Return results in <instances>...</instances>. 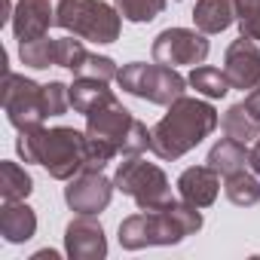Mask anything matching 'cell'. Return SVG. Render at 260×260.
I'll list each match as a JSON object with an SVG mask.
<instances>
[{"instance_id": "26", "label": "cell", "mask_w": 260, "mask_h": 260, "mask_svg": "<svg viewBox=\"0 0 260 260\" xmlns=\"http://www.w3.org/2000/svg\"><path fill=\"white\" fill-rule=\"evenodd\" d=\"M86 55H89V49L83 46V40H74V37L55 40V68H68L71 74H77V68L83 64Z\"/></svg>"}, {"instance_id": "18", "label": "cell", "mask_w": 260, "mask_h": 260, "mask_svg": "<svg viewBox=\"0 0 260 260\" xmlns=\"http://www.w3.org/2000/svg\"><path fill=\"white\" fill-rule=\"evenodd\" d=\"M248 159H251V147L248 144H242V141H236V138H220L211 150H208V166L220 175V178H226V175H233V172H242V169H248Z\"/></svg>"}, {"instance_id": "11", "label": "cell", "mask_w": 260, "mask_h": 260, "mask_svg": "<svg viewBox=\"0 0 260 260\" xmlns=\"http://www.w3.org/2000/svg\"><path fill=\"white\" fill-rule=\"evenodd\" d=\"M64 254L71 260H104L107 236L95 214H80L64 226Z\"/></svg>"}, {"instance_id": "12", "label": "cell", "mask_w": 260, "mask_h": 260, "mask_svg": "<svg viewBox=\"0 0 260 260\" xmlns=\"http://www.w3.org/2000/svg\"><path fill=\"white\" fill-rule=\"evenodd\" d=\"M223 74L230 80L233 89H254L260 86V46L257 40H248V37H239L226 46V55H223Z\"/></svg>"}, {"instance_id": "17", "label": "cell", "mask_w": 260, "mask_h": 260, "mask_svg": "<svg viewBox=\"0 0 260 260\" xmlns=\"http://www.w3.org/2000/svg\"><path fill=\"white\" fill-rule=\"evenodd\" d=\"M236 22L233 0H196L193 7V25L202 34H220Z\"/></svg>"}, {"instance_id": "21", "label": "cell", "mask_w": 260, "mask_h": 260, "mask_svg": "<svg viewBox=\"0 0 260 260\" xmlns=\"http://www.w3.org/2000/svg\"><path fill=\"white\" fill-rule=\"evenodd\" d=\"M34 193V178L19 166L4 159L0 162V199L4 202H22Z\"/></svg>"}, {"instance_id": "22", "label": "cell", "mask_w": 260, "mask_h": 260, "mask_svg": "<svg viewBox=\"0 0 260 260\" xmlns=\"http://www.w3.org/2000/svg\"><path fill=\"white\" fill-rule=\"evenodd\" d=\"M187 83H190L199 95H205V98H223V95L233 89L230 80H226V74H223L220 68H211V64H196V68L190 71Z\"/></svg>"}, {"instance_id": "25", "label": "cell", "mask_w": 260, "mask_h": 260, "mask_svg": "<svg viewBox=\"0 0 260 260\" xmlns=\"http://www.w3.org/2000/svg\"><path fill=\"white\" fill-rule=\"evenodd\" d=\"M233 7L242 37L260 43V0H233Z\"/></svg>"}, {"instance_id": "6", "label": "cell", "mask_w": 260, "mask_h": 260, "mask_svg": "<svg viewBox=\"0 0 260 260\" xmlns=\"http://www.w3.org/2000/svg\"><path fill=\"white\" fill-rule=\"evenodd\" d=\"M116 86L128 95H135L141 101H150V104H162L169 107L172 101H178L184 95V89L190 86L187 77L178 74V68H169V64H147V61H128L119 68L116 74Z\"/></svg>"}, {"instance_id": "16", "label": "cell", "mask_w": 260, "mask_h": 260, "mask_svg": "<svg viewBox=\"0 0 260 260\" xmlns=\"http://www.w3.org/2000/svg\"><path fill=\"white\" fill-rule=\"evenodd\" d=\"M37 233V211L22 199V202H4L0 208V236L10 245H22L34 239Z\"/></svg>"}, {"instance_id": "15", "label": "cell", "mask_w": 260, "mask_h": 260, "mask_svg": "<svg viewBox=\"0 0 260 260\" xmlns=\"http://www.w3.org/2000/svg\"><path fill=\"white\" fill-rule=\"evenodd\" d=\"M68 95H71V107L77 113H83V116H89V113L113 104V101H119L113 95V89L104 80H95V77H74V83L68 86Z\"/></svg>"}, {"instance_id": "7", "label": "cell", "mask_w": 260, "mask_h": 260, "mask_svg": "<svg viewBox=\"0 0 260 260\" xmlns=\"http://www.w3.org/2000/svg\"><path fill=\"white\" fill-rule=\"evenodd\" d=\"M113 187L122 196L135 199L138 208H159V205H166V202L175 199L169 175L156 162H147L141 156H125V162L116 166Z\"/></svg>"}, {"instance_id": "5", "label": "cell", "mask_w": 260, "mask_h": 260, "mask_svg": "<svg viewBox=\"0 0 260 260\" xmlns=\"http://www.w3.org/2000/svg\"><path fill=\"white\" fill-rule=\"evenodd\" d=\"M86 135L113 147L122 156H141L144 150H150V135L153 132L141 119H135L119 101H113V104L86 116Z\"/></svg>"}, {"instance_id": "28", "label": "cell", "mask_w": 260, "mask_h": 260, "mask_svg": "<svg viewBox=\"0 0 260 260\" xmlns=\"http://www.w3.org/2000/svg\"><path fill=\"white\" fill-rule=\"evenodd\" d=\"M245 107H248V110L260 119V86H254V89L245 95Z\"/></svg>"}, {"instance_id": "9", "label": "cell", "mask_w": 260, "mask_h": 260, "mask_svg": "<svg viewBox=\"0 0 260 260\" xmlns=\"http://www.w3.org/2000/svg\"><path fill=\"white\" fill-rule=\"evenodd\" d=\"M153 61L169 64V68H181V64H202L211 52L208 46V34H202L199 28H166L156 34L153 40Z\"/></svg>"}, {"instance_id": "1", "label": "cell", "mask_w": 260, "mask_h": 260, "mask_svg": "<svg viewBox=\"0 0 260 260\" xmlns=\"http://www.w3.org/2000/svg\"><path fill=\"white\" fill-rule=\"evenodd\" d=\"M16 153L22 162L43 166L49 178L55 181H71L86 172V156H89V135L77 132L74 125H28L19 132Z\"/></svg>"}, {"instance_id": "27", "label": "cell", "mask_w": 260, "mask_h": 260, "mask_svg": "<svg viewBox=\"0 0 260 260\" xmlns=\"http://www.w3.org/2000/svg\"><path fill=\"white\" fill-rule=\"evenodd\" d=\"M43 86H46V107H49V116H64L68 107H71L68 86L58 83V80H49V83H43Z\"/></svg>"}, {"instance_id": "30", "label": "cell", "mask_w": 260, "mask_h": 260, "mask_svg": "<svg viewBox=\"0 0 260 260\" xmlns=\"http://www.w3.org/2000/svg\"><path fill=\"white\" fill-rule=\"evenodd\" d=\"M31 260H58V251H52V248H43V251L31 254Z\"/></svg>"}, {"instance_id": "8", "label": "cell", "mask_w": 260, "mask_h": 260, "mask_svg": "<svg viewBox=\"0 0 260 260\" xmlns=\"http://www.w3.org/2000/svg\"><path fill=\"white\" fill-rule=\"evenodd\" d=\"M4 113L10 125H16L19 132L28 125H43V119H49L46 86L34 83L25 74H13L10 68H4Z\"/></svg>"}, {"instance_id": "20", "label": "cell", "mask_w": 260, "mask_h": 260, "mask_svg": "<svg viewBox=\"0 0 260 260\" xmlns=\"http://www.w3.org/2000/svg\"><path fill=\"white\" fill-rule=\"evenodd\" d=\"M223 193L233 205L239 208H248V205H257L260 202V175L251 169H242V172H233L223 178Z\"/></svg>"}, {"instance_id": "3", "label": "cell", "mask_w": 260, "mask_h": 260, "mask_svg": "<svg viewBox=\"0 0 260 260\" xmlns=\"http://www.w3.org/2000/svg\"><path fill=\"white\" fill-rule=\"evenodd\" d=\"M202 230V211L184 199H172L159 208H141L119 223V245L125 251H141L150 245H178Z\"/></svg>"}, {"instance_id": "4", "label": "cell", "mask_w": 260, "mask_h": 260, "mask_svg": "<svg viewBox=\"0 0 260 260\" xmlns=\"http://www.w3.org/2000/svg\"><path fill=\"white\" fill-rule=\"evenodd\" d=\"M55 25L80 40L107 46V43L119 40L122 16L116 7L104 4V0H58Z\"/></svg>"}, {"instance_id": "13", "label": "cell", "mask_w": 260, "mask_h": 260, "mask_svg": "<svg viewBox=\"0 0 260 260\" xmlns=\"http://www.w3.org/2000/svg\"><path fill=\"white\" fill-rule=\"evenodd\" d=\"M55 7L58 0H19L13 10V34L16 40H37L46 37L49 28L55 25Z\"/></svg>"}, {"instance_id": "29", "label": "cell", "mask_w": 260, "mask_h": 260, "mask_svg": "<svg viewBox=\"0 0 260 260\" xmlns=\"http://www.w3.org/2000/svg\"><path fill=\"white\" fill-rule=\"evenodd\" d=\"M248 169H254L257 175H260V138L254 141V147H251V159H248Z\"/></svg>"}, {"instance_id": "19", "label": "cell", "mask_w": 260, "mask_h": 260, "mask_svg": "<svg viewBox=\"0 0 260 260\" xmlns=\"http://www.w3.org/2000/svg\"><path fill=\"white\" fill-rule=\"evenodd\" d=\"M220 128L226 138H236L242 144H254L260 138V119L245 107V101L233 104L223 116H220Z\"/></svg>"}, {"instance_id": "24", "label": "cell", "mask_w": 260, "mask_h": 260, "mask_svg": "<svg viewBox=\"0 0 260 260\" xmlns=\"http://www.w3.org/2000/svg\"><path fill=\"white\" fill-rule=\"evenodd\" d=\"M119 16L125 22H135V25H144V22H153L156 16L166 13L169 0H113Z\"/></svg>"}, {"instance_id": "14", "label": "cell", "mask_w": 260, "mask_h": 260, "mask_svg": "<svg viewBox=\"0 0 260 260\" xmlns=\"http://www.w3.org/2000/svg\"><path fill=\"white\" fill-rule=\"evenodd\" d=\"M178 193H181L184 202H190L196 208H208V205H214V199L220 193V175L208 162L205 166H190L178 178Z\"/></svg>"}, {"instance_id": "23", "label": "cell", "mask_w": 260, "mask_h": 260, "mask_svg": "<svg viewBox=\"0 0 260 260\" xmlns=\"http://www.w3.org/2000/svg\"><path fill=\"white\" fill-rule=\"evenodd\" d=\"M19 58H22V64L34 68V71L52 68L55 64V40L49 34L37 37V40H22L19 43Z\"/></svg>"}, {"instance_id": "10", "label": "cell", "mask_w": 260, "mask_h": 260, "mask_svg": "<svg viewBox=\"0 0 260 260\" xmlns=\"http://www.w3.org/2000/svg\"><path fill=\"white\" fill-rule=\"evenodd\" d=\"M113 181L104 178V172H83L68 181L64 202L77 214H101L113 199Z\"/></svg>"}, {"instance_id": "2", "label": "cell", "mask_w": 260, "mask_h": 260, "mask_svg": "<svg viewBox=\"0 0 260 260\" xmlns=\"http://www.w3.org/2000/svg\"><path fill=\"white\" fill-rule=\"evenodd\" d=\"M220 125V113L202 101V98H190V95H181L178 101L169 104L166 116L150 128V150L166 159V162H175L181 156H187L193 147H199L214 128Z\"/></svg>"}]
</instances>
